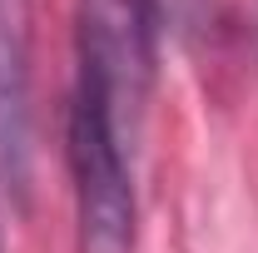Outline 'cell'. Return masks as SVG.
<instances>
[{
  "label": "cell",
  "mask_w": 258,
  "mask_h": 253,
  "mask_svg": "<svg viewBox=\"0 0 258 253\" xmlns=\"http://www.w3.org/2000/svg\"><path fill=\"white\" fill-rule=\"evenodd\" d=\"M154 0H80V90L104 104L124 134H139L154 90Z\"/></svg>",
  "instance_id": "1"
},
{
  "label": "cell",
  "mask_w": 258,
  "mask_h": 253,
  "mask_svg": "<svg viewBox=\"0 0 258 253\" xmlns=\"http://www.w3.org/2000/svg\"><path fill=\"white\" fill-rule=\"evenodd\" d=\"M0 253H5V248H0Z\"/></svg>",
  "instance_id": "5"
},
{
  "label": "cell",
  "mask_w": 258,
  "mask_h": 253,
  "mask_svg": "<svg viewBox=\"0 0 258 253\" xmlns=\"http://www.w3.org/2000/svg\"><path fill=\"white\" fill-rule=\"evenodd\" d=\"M0 174L30 184V0H0Z\"/></svg>",
  "instance_id": "3"
},
{
  "label": "cell",
  "mask_w": 258,
  "mask_h": 253,
  "mask_svg": "<svg viewBox=\"0 0 258 253\" xmlns=\"http://www.w3.org/2000/svg\"><path fill=\"white\" fill-rule=\"evenodd\" d=\"M70 174H75V228L80 253H134V184L124 134L90 90L70 95Z\"/></svg>",
  "instance_id": "2"
},
{
  "label": "cell",
  "mask_w": 258,
  "mask_h": 253,
  "mask_svg": "<svg viewBox=\"0 0 258 253\" xmlns=\"http://www.w3.org/2000/svg\"><path fill=\"white\" fill-rule=\"evenodd\" d=\"M159 10V25L184 45H204L214 35V15H219V0H154Z\"/></svg>",
  "instance_id": "4"
}]
</instances>
